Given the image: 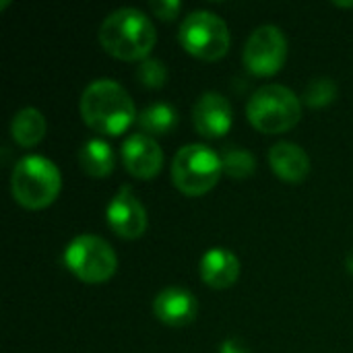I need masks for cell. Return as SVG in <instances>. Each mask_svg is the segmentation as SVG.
Returning a JSON list of instances; mask_svg holds the SVG:
<instances>
[{
  "instance_id": "8992f818",
  "label": "cell",
  "mask_w": 353,
  "mask_h": 353,
  "mask_svg": "<svg viewBox=\"0 0 353 353\" xmlns=\"http://www.w3.org/2000/svg\"><path fill=\"white\" fill-rule=\"evenodd\" d=\"M66 269L83 283H105L118 271V256L114 248L99 236L81 234L70 240L64 250Z\"/></svg>"
},
{
  "instance_id": "2e32d148",
  "label": "cell",
  "mask_w": 353,
  "mask_h": 353,
  "mask_svg": "<svg viewBox=\"0 0 353 353\" xmlns=\"http://www.w3.org/2000/svg\"><path fill=\"white\" fill-rule=\"evenodd\" d=\"M79 165L91 178H108L116 168L114 149L101 139H89L79 151Z\"/></svg>"
},
{
  "instance_id": "277c9868",
  "label": "cell",
  "mask_w": 353,
  "mask_h": 353,
  "mask_svg": "<svg viewBox=\"0 0 353 353\" xmlns=\"http://www.w3.org/2000/svg\"><path fill=\"white\" fill-rule=\"evenodd\" d=\"M246 116L259 132L281 134L298 126L302 118V99L283 85H265L250 95Z\"/></svg>"
},
{
  "instance_id": "4fadbf2b",
  "label": "cell",
  "mask_w": 353,
  "mask_h": 353,
  "mask_svg": "<svg viewBox=\"0 0 353 353\" xmlns=\"http://www.w3.org/2000/svg\"><path fill=\"white\" fill-rule=\"evenodd\" d=\"M269 165L275 172V176L288 184H302L312 170L308 153L300 145L290 141H281L271 147Z\"/></svg>"
},
{
  "instance_id": "d6986e66",
  "label": "cell",
  "mask_w": 353,
  "mask_h": 353,
  "mask_svg": "<svg viewBox=\"0 0 353 353\" xmlns=\"http://www.w3.org/2000/svg\"><path fill=\"white\" fill-rule=\"evenodd\" d=\"M335 99H337V85L331 79H312L302 93V101L314 110L327 108Z\"/></svg>"
},
{
  "instance_id": "ba28073f",
  "label": "cell",
  "mask_w": 353,
  "mask_h": 353,
  "mask_svg": "<svg viewBox=\"0 0 353 353\" xmlns=\"http://www.w3.org/2000/svg\"><path fill=\"white\" fill-rule=\"evenodd\" d=\"M288 58V39L285 33L275 25H263L252 31L244 46L242 62L248 72L254 77H273L277 74Z\"/></svg>"
},
{
  "instance_id": "3957f363",
  "label": "cell",
  "mask_w": 353,
  "mask_h": 353,
  "mask_svg": "<svg viewBox=\"0 0 353 353\" xmlns=\"http://www.w3.org/2000/svg\"><path fill=\"white\" fill-rule=\"evenodd\" d=\"M60 190V170L48 157L27 155L14 163L10 174V192L21 207L29 211L46 209L58 199Z\"/></svg>"
},
{
  "instance_id": "cb8c5ba5",
  "label": "cell",
  "mask_w": 353,
  "mask_h": 353,
  "mask_svg": "<svg viewBox=\"0 0 353 353\" xmlns=\"http://www.w3.org/2000/svg\"><path fill=\"white\" fill-rule=\"evenodd\" d=\"M337 6H343V8H352L353 2H335Z\"/></svg>"
},
{
  "instance_id": "44dd1931",
  "label": "cell",
  "mask_w": 353,
  "mask_h": 353,
  "mask_svg": "<svg viewBox=\"0 0 353 353\" xmlns=\"http://www.w3.org/2000/svg\"><path fill=\"white\" fill-rule=\"evenodd\" d=\"M149 8L161 21H174L178 17V12L182 10V2H178V0H155L149 4Z\"/></svg>"
},
{
  "instance_id": "e0dca14e",
  "label": "cell",
  "mask_w": 353,
  "mask_h": 353,
  "mask_svg": "<svg viewBox=\"0 0 353 353\" xmlns=\"http://www.w3.org/2000/svg\"><path fill=\"white\" fill-rule=\"evenodd\" d=\"M137 124L141 132L151 139L165 137L174 132V128L178 126V112L170 103H153L139 114Z\"/></svg>"
},
{
  "instance_id": "9c48e42d",
  "label": "cell",
  "mask_w": 353,
  "mask_h": 353,
  "mask_svg": "<svg viewBox=\"0 0 353 353\" xmlns=\"http://www.w3.org/2000/svg\"><path fill=\"white\" fill-rule=\"evenodd\" d=\"M105 219L110 230L122 240H137L147 232L149 217L130 186H122L108 205Z\"/></svg>"
},
{
  "instance_id": "ffe728a7",
  "label": "cell",
  "mask_w": 353,
  "mask_h": 353,
  "mask_svg": "<svg viewBox=\"0 0 353 353\" xmlns=\"http://www.w3.org/2000/svg\"><path fill=\"white\" fill-rule=\"evenodd\" d=\"M137 81L145 89H161L168 81V68L157 58H147L137 68Z\"/></svg>"
},
{
  "instance_id": "8fae6325",
  "label": "cell",
  "mask_w": 353,
  "mask_h": 353,
  "mask_svg": "<svg viewBox=\"0 0 353 353\" xmlns=\"http://www.w3.org/2000/svg\"><path fill=\"white\" fill-rule=\"evenodd\" d=\"M234 122V110L225 95L207 91L203 93L192 108V124L196 132L205 139L223 137Z\"/></svg>"
},
{
  "instance_id": "7c38bea8",
  "label": "cell",
  "mask_w": 353,
  "mask_h": 353,
  "mask_svg": "<svg viewBox=\"0 0 353 353\" xmlns=\"http://www.w3.org/2000/svg\"><path fill=\"white\" fill-rule=\"evenodd\" d=\"M153 314L159 323L172 329H182L194 323L199 314V302L192 292L184 288H165L153 300Z\"/></svg>"
},
{
  "instance_id": "ac0fdd59",
  "label": "cell",
  "mask_w": 353,
  "mask_h": 353,
  "mask_svg": "<svg viewBox=\"0 0 353 353\" xmlns=\"http://www.w3.org/2000/svg\"><path fill=\"white\" fill-rule=\"evenodd\" d=\"M221 168L223 174L234 180H246L256 170V159L250 151L242 147H228L221 153Z\"/></svg>"
},
{
  "instance_id": "52a82bcc",
  "label": "cell",
  "mask_w": 353,
  "mask_h": 353,
  "mask_svg": "<svg viewBox=\"0 0 353 353\" xmlns=\"http://www.w3.org/2000/svg\"><path fill=\"white\" fill-rule=\"evenodd\" d=\"M178 39L190 56L203 62L221 60L232 43V35L225 21L209 10L190 12L180 25Z\"/></svg>"
},
{
  "instance_id": "30bf717a",
  "label": "cell",
  "mask_w": 353,
  "mask_h": 353,
  "mask_svg": "<svg viewBox=\"0 0 353 353\" xmlns=\"http://www.w3.org/2000/svg\"><path fill=\"white\" fill-rule=\"evenodd\" d=\"M120 157L124 163V170L139 180H151L155 178L161 168H163V151L157 145L155 139L137 132L130 134L122 149H120Z\"/></svg>"
},
{
  "instance_id": "603a6c76",
  "label": "cell",
  "mask_w": 353,
  "mask_h": 353,
  "mask_svg": "<svg viewBox=\"0 0 353 353\" xmlns=\"http://www.w3.org/2000/svg\"><path fill=\"white\" fill-rule=\"evenodd\" d=\"M345 267H347V271L353 275V250L347 254V259H345Z\"/></svg>"
},
{
  "instance_id": "5bb4252c",
  "label": "cell",
  "mask_w": 353,
  "mask_h": 353,
  "mask_svg": "<svg viewBox=\"0 0 353 353\" xmlns=\"http://www.w3.org/2000/svg\"><path fill=\"white\" fill-rule=\"evenodd\" d=\"M199 271L205 285L213 290H228L240 277V261L225 248H211L203 254Z\"/></svg>"
},
{
  "instance_id": "7a4b0ae2",
  "label": "cell",
  "mask_w": 353,
  "mask_h": 353,
  "mask_svg": "<svg viewBox=\"0 0 353 353\" xmlns=\"http://www.w3.org/2000/svg\"><path fill=\"white\" fill-rule=\"evenodd\" d=\"M101 48L124 62H143L155 48L157 33L151 19L139 8H118L110 12L99 27Z\"/></svg>"
},
{
  "instance_id": "7402d4cb",
  "label": "cell",
  "mask_w": 353,
  "mask_h": 353,
  "mask_svg": "<svg viewBox=\"0 0 353 353\" xmlns=\"http://www.w3.org/2000/svg\"><path fill=\"white\" fill-rule=\"evenodd\" d=\"M219 353H250V347L240 337H232V339H225L221 343Z\"/></svg>"
},
{
  "instance_id": "9a60e30c",
  "label": "cell",
  "mask_w": 353,
  "mask_h": 353,
  "mask_svg": "<svg viewBox=\"0 0 353 353\" xmlns=\"http://www.w3.org/2000/svg\"><path fill=\"white\" fill-rule=\"evenodd\" d=\"M46 130H48V122L43 114L35 108H23L21 112L14 114L10 122L12 141L23 149H31L39 145L46 137Z\"/></svg>"
},
{
  "instance_id": "5b68a950",
  "label": "cell",
  "mask_w": 353,
  "mask_h": 353,
  "mask_svg": "<svg viewBox=\"0 0 353 353\" xmlns=\"http://www.w3.org/2000/svg\"><path fill=\"white\" fill-rule=\"evenodd\" d=\"M221 174V155L207 145H186L172 161V182L186 196L207 194L217 186Z\"/></svg>"
},
{
  "instance_id": "6da1fadb",
  "label": "cell",
  "mask_w": 353,
  "mask_h": 353,
  "mask_svg": "<svg viewBox=\"0 0 353 353\" xmlns=\"http://www.w3.org/2000/svg\"><path fill=\"white\" fill-rule=\"evenodd\" d=\"M79 112L91 130L108 137L126 132L139 118L128 91L112 79H97L89 83L81 95Z\"/></svg>"
}]
</instances>
